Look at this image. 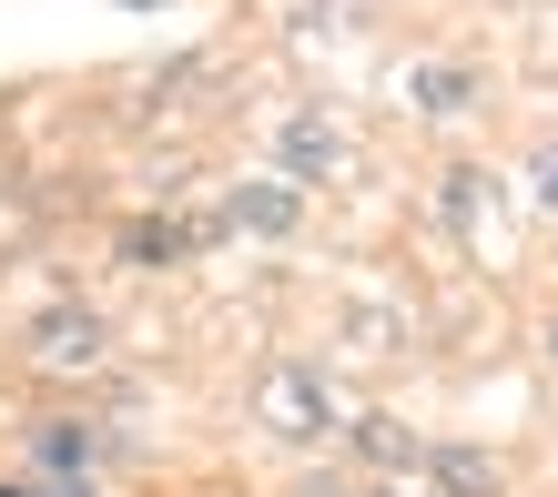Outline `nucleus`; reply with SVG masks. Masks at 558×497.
<instances>
[{"label":"nucleus","mask_w":558,"mask_h":497,"mask_svg":"<svg viewBox=\"0 0 558 497\" xmlns=\"http://www.w3.org/2000/svg\"><path fill=\"white\" fill-rule=\"evenodd\" d=\"M345 447H355V468H397V477H426V437H416V426L407 416H355L345 426Z\"/></svg>","instance_id":"1a4fd4ad"},{"label":"nucleus","mask_w":558,"mask_h":497,"mask_svg":"<svg viewBox=\"0 0 558 497\" xmlns=\"http://www.w3.org/2000/svg\"><path fill=\"white\" fill-rule=\"evenodd\" d=\"M294 223H305V193H294L284 173H265V183H234L214 204V234H265V244H284Z\"/></svg>","instance_id":"20e7f679"},{"label":"nucleus","mask_w":558,"mask_h":497,"mask_svg":"<svg viewBox=\"0 0 558 497\" xmlns=\"http://www.w3.org/2000/svg\"><path fill=\"white\" fill-rule=\"evenodd\" d=\"M254 426H265L275 447H325V437H345L336 376H325L315 355H265V376H254Z\"/></svg>","instance_id":"f257e3e1"},{"label":"nucleus","mask_w":558,"mask_h":497,"mask_svg":"<svg viewBox=\"0 0 558 497\" xmlns=\"http://www.w3.org/2000/svg\"><path fill=\"white\" fill-rule=\"evenodd\" d=\"M51 497H92V477H82V487H51Z\"/></svg>","instance_id":"4468645a"},{"label":"nucleus","mask_w":558,"mask_h":497,"mask_svg":"<svg viewBox=\"0 0 558 497\" xmlns=\"http://www.w3.org/2000/svg\"><path fill=\"white\" fill-rule=\"evenodd\" d=\"M275 162H284V183L305 193V183H336L345 173V143H336V122H275Z\"/></svg>","instance_id":"6e6552de"},{"label":"nucleus","mask_w":558,"mask_h":497,"mask_svg":"<svg viewBox=\"0 0 558 497\" xmlns=\"http://www.w3.org/2000/svg\"><path fill=\"white\" fill-rule=\"evenodd\" d=\"M376 497H407V487H376Z\"/></svg>","instance_id":"dca6fc26"},{"label":"nucleus","mask_w":558,"mask_h":497,"mask_svg":"<svg viewBox=\"0 0 558 497\" xmlns=\"http://www.w3.org/2000/svg\"><path fill=\"white\" fill-rule=\"evenodd\" d=\"M487 204H498V183L457 162V173H447V223H457V234H477V223H487Z\"/></svg>","instance_id":"9d476101"},{"label":"nucleus","mask_w":558,"mask_h":497,"mask_svg":"<svg viewBox=\"0 0 558 497\" xmlns=\"http://www.w3.org/2000/svg\"><path fill=\"white\" fill-rule=\"evenodd\" d=\"M21 355H31L41 376H92V366L112 355V325L92 315V305H41V315L21 325Z\"/></svg>","instance_id":"f03ea898"},{"label":"nucleus","mask_w":558,"mask_h":497,"mask_svg":"<svg viewBox=\"0 0 558 497\" xmlns=\"http://www.w3.org/2000/svg\"><path fill=\"white\" fill-rule=\"evenodd\" d=\"M204 244H223V234H214V214H204V223H183V214H143V223H122V264H153V275H162V264H193Z\"/></svg>","instance_id":"39448f33"},{"label":"nucleus","mask_w":558,"mask_h":497,"mask_svg":"<svg viewBox=\"0 0 558 497\" xmlns=\"http://www.w3.org/2000/svg\"><path fill=\"white\" fill-rule=\"evenodd\" d=\"M133 11H162V0H133Z\"/></svg>","instance_id":"2eb2a0df"},{"label":"nucleus","mask_w":558,"mask_h":497,"mask_svg":"<svg viewBox=\"0 0 558 497\" xmlns=\"http://www.w3.org/2000/svg\"><path fill=\"white\" fill-rule=\"evenodd\" d=\"M31 468L61 477V487H82L92 468H102V426H82V416H41V426H31Z\"/></svg>","instance_id":"0eeeda50"},{"label":"nucleus","mask_w":558,"mask_h":497,"mask_svg":"<svg viewBox=\"0 0 558 497\" xmlns=\"http://www.w3.org/2000/svg\"><path fill=\"white\" fill-rule=\"evenodd\" d=\"M294 497H355V487H336V477H305V487H294Z\"/></svg>","instance_id":"ddd939ff"},{"label":"nucleus","mask_w":558,"mask_h":497,"mask_svg":"<svg viewBox=\"0 0 558 497\" xmlns=\"http://www.w3.org/2000/svg\"><path fill=\"white\" fill-rule=\"evenodd\" d=\"M529 204L558 223V143H538V153H529Z\"/></svg>","instance_id":"9b49d317"},{"label":"nucleus","mask_w":558,"mask_h":497,"mask_svg":"<svg viewBox=\"0 0 558 497\" xmlns=\"http://www.w3.org/2000/svg\"><path fill=\"white\" fill-rule=\"evenodd\" d=\"M426 487L437 497H508V468L468 437H426Z\"/></svg>","instance_id":"423d86ee"},{"label":"nucleus","mask_w":558,"mask_h":497,"mask_svg":"<svg viewBox=\"0 0 558 497\" xmlns=\"http://www.w3.org/2000/svg\"><path fill=\"white\" fill-rule=\"evenodd\" d=\"M538 355H548V376H558V305H548V325H538Z\"/></svg>","instance_id":"f8f14e48"},{"label":"nucleus","mask_w":558,"mask_h":497,"mask_svg":"<svg viewBox=\"0 0 558 497\" xmlns=\"http://www.w3.org/2000/svg\"><path fill=\"white\" fill-rule=\"evenodd\" d=\"M397 102H416V122H468L487 102L477 61H397Z\"/></svg>","instance_id":"7ed1b4c3"}]
</instances>
